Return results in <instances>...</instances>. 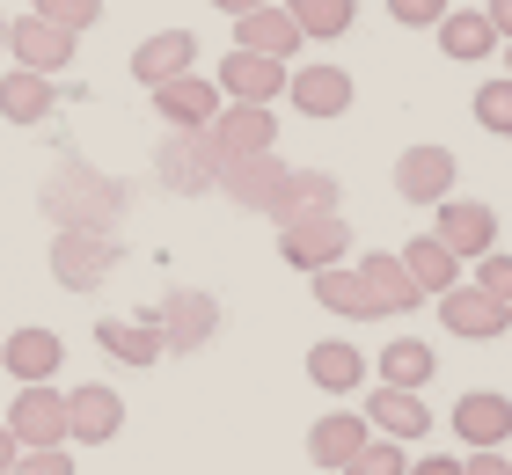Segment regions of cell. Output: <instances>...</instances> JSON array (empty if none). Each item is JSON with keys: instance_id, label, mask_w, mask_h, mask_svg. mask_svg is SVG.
Wrapping results in <instances>:
<instances>
[{"instance_id": "6da1fadb", "label": "cell", "mask_w": 512, "mask_h": 475, "mask_svg": "<svg viewBox=\"0 0 512 475\" xmlns=\"http://www.w3.org/2000/svg\"><path fill=\"white\" fill-rule=\"evenodd\" d=\"M344 249H352V227H344V212H308V220H286L278 227V256H286L293 271H322V264H344Z\"/></svg>"}, {"instance_id": "7a4b0ae2", "label": "cell", "mask_w": 512, "mask_h": 475, "mask_svg": "<svg viewBox=\"0 0 512 475\" xmlns=\"http://www.w3.org/2000/svg\"><path fill=\"white\" fill-rule=\"evenodd\" d=\"M154 176L169 190H183V198L220 190V147L205 132H169V139H161V154H154Z\"/></svg>"}, {"instance_id": "3957f363", "label": "cell", "mask_w": 512, "mask_h": 475, "mask_svg": "<svg viewBox=\"0 0 512 475\" xmlns=\"http://www.w3.org/2000/svg\"><path fill=\"white\" fill-rule=\"evenodd\" d=\"M110 264H118V242H110L103 227H59V242H52V271H59V285H74V293H96V285L110 278Z\"/></svg>"}, {"instance_id": "277c9868", "label": "cell", "mask_w": 512, "mask_h": 475, "mask_svg": "<svg viewBox=\"0 0 512 475\" xmlns=\"http://www.w3.org/2000/svg\"><path fill=\"white\" fill-rule=\"evenodd\" d=\"M205 139L220 147V161H249V154L278 147V117H271V103H220V117L205 125Z\"/></svg>"}, {"instance_id": "5b68a950", "label": "cell", "mask_w": 512, "mask_h": 475, "mask_svg": "<svg viewBox=\"0 0 512 475\" xmlns=\"http://www.w3.org/2000/svg\"><path fill=\"white\" fill-rule=\"evenodd\" d=\"M147 322L161 329V344H169V351H205V344H213V329H220V307H213V293H191V285H183V293H161V307Z\"/></svg>"}, {"instance_id": "8992f818", "label": "cell", "mask_w": 512, "mask_h": 475, "mask_svg": "<svg viewBox=\"0 0 512 475\" xmlns=\"http://www.w3.org/2000/svg\"><path fill=\"white\" fill-rule=\"evenodd\" d=\"M439 322H447V337H469V344H491L505 337V322H512V300L498 293H483V285H454V293H439Z\"/></svg>"}, {"instance_id": "52a82bcc", "label": "cell", "mask_w": 512, "mask_h": 475, "mask_svg": "<svg viewBox=\"0 0 512 475\" xmlns=\"http://www.w3.org/2000/svg\"><path fill=\"white\" fill-rule=\"evenodd\" d=\"M432 212H439L432 234L461 256V264H476V256H491V249H498V212L483 205V198H447V205H432Z\"/></svg>"}, {"instance_id": "ba28073f", "label": "cell", "mask_w": 512, "mask_h": 475, "mask_svg": "<svg viewBox=\"0 0 512 475\" xmlns=\"http://www.w3.org/2000/svg\"><path fill=\"white\" fill-rule=\"evenodd\" d=\"M8 432H15V446H66V395L52 380H30L8 402Z\"/></svg>"}, {"instance_id": "9c48e42d", "label": "cell", "mask_w": 512, "mask_h": 475, "mask_svg": "<svg viewBox=\"0 0 512 475\" xmlns=\"http://www.w3.org/2000/svg\"><path fill=\"white\" fill-rule=\"evenodd\" d=\"M125 432V395L103 388V380H88V388L66 395V439L74 446H110Z\"/></svg>"}, {"instance_id": "30bf717a", "label": "cell", "mask_w": 512, "mask_h": 475, "mask_svg": "<svg viewBox=\"0 0 512 475\" xmlns=\"http://www.w3.org/2000/svg\"><path fill=\"white\" fill-rule=\"evenodd\" d=\"M220 95H227V103H278V95H286V59H264V52H242V44H235V52H227L220 59Z\"/></svg>"}, {"instance_id": "8fae6325", "label": "cell", "mask_w": 512, "mask_h": 475, "mask_svg": "<svg viewBox=\"0 0 512 475\" xmlns=\"http://www.w3.org/2000/svg\"><path fill=\"white\" fill-rule=\"evenodd\" d=\"M454 176H461L454 147H403V161H395V190H403L410 205H447Z\"/></svg>"}, {"instance_id": "7c38bea8", "label": "cell", "mask_w": 512, "mask_h": 475, "mask_svg": "<svg viewBox=\"0 0 512 475\" xmlns=\"http://www.w3.org/2000/svg\"><path fill=\"white\" fill-rule=\"evenodd\" d=\"M220 81H205V74H176V81H161L154 88V117H169V132H205L220 117Z\"/></svg>"}, {"instance_id": "4fadbf2b", "label": "cell", "mask_w": 512, "mask_h": 475, "mask_svg": "<svg viewBox=\"0 0 512 475\" xmlns=\"http://www.w3.org/2000/svg\"><path fill=\"white\" fill-rule=\"evenodd\" d=\"M235 44H242V52H264V59H300L308 30L293 22V8H286V0H264V8L235 15Z\"/></svg>"}, {"instance_id": "5bb4252c", "label": "cell", "mask_w": 512, "mask_h": 475, "mask_svg": "<svg viewBox=\"0 0 512 475\" xmlns=\"http://www.w3.org/2000/svg\"><path fill=\"white\" fill-rule=\"evenodd\" d=\"M286 161H278V147L271 154H249V161H220V190L235 205H249V212H271L278 205V190H286Z\"/></svg>"}, {"instance_id": "9a60e30c", "label": "cell", "mask_w": 512, "mask_h": 475, "mask_svg": "<svg viewBox=\"0 0 512 475\" xmlns=\"http://www.w3.org/2000/svg\"><path fill=\"white\" fill-rule=\"evenodd\" d=\"M8 52L30 74H59V66H74V30H59L44 15H22V22H8Z\"/></svg>"}, {"instance_id": "2e32d148", "label": "cell", "mask_w": 512, "mask_h": 475, "mask_svg": "<svg viewBox=\"0 0 512 475\" xmlns=\"http://www.w3.org/2000/svg\"><path fill=\"white\" fill-rule=\"evenodd\" d=\"M315 300L330 307V315H344V322H381V315H388L359 264H322V271H315Z\"/></svg>"}, {"instance_id": "e0dca14e", "label": "cell", "mask_w": 512, "mask_h": 475, "mask_svg": "<svg viewBox=\"0 0 512 475\" xmlns=\"http://www.w3.org/2000/svg\"><path fill=\"white\" fill-rule=\"evenodd\" d=\"M286 95H293L300 117H344L352 110V74L330 66V59H315V66H300V74L286 81Z\"/></svg>"}, {"instance_id": "ac0fdd59", "label": "cell", "mask_w": 512, "mask_h": 475, "mask_svg": "<svg viewBox=\"0 0 512 475\" xmlns=\"http://www.w3.org/2000/svg\"><path fill=\"white\" fill-rule=\"evenodd\" d=\"M366 424H374V432L381 439H425L432 432V410H425V395H417V388H388V380H381V388L374 395H366Z\"/></svg>"}, {"instance_id": "d6986e66", "label": "cell", "mask_w": 512, "mask_h": 475, "mask_svg": "<svg viewBox=\"0 0 512 475\" xmlns=\"http://www.w3.org/2000/svg\"><path fill=\"white\" fill-rule=\"evenodd\" d=\"M454 439L461 446H505L512 439V402L498 388H469L454 402Z\"/></svg>"}, {"instance_id": "ffe728a7", "label": "cell", "mask_w": 512, "mask_h": 475, "mask_svg": "<svg viewBox=\"0 0 512 475\" xmlns=\"http://www.w3.org/2000/svg\"><path fill=\"white\" fill-rule=\"evenodd\" d=\"M191 59H198V37L191 30H154L132 52V81L139 88H161V81H176V74H191Z\"/></svg>"}, {"instance_id": "44dd1931", "label": "cell", "mask_w": 512, "mask_h": 475, "mask_svg": "<svg viewBox=\"0 0 512 475\" xmlns=\"http://www.w3.org/2000/svg\"><path fill=\"white\" fill-rule=\"evenodd\" d=\"M59 359H66V344H59V329H15V337H0V366H8L22 388H30V380H52L59 373Z\"/></svg>"}, {"instance_id": "7402d4cb", "label": "cell", "mask_w": 512, "mask_h": 475, "mask_svg": "<svg viewBox=\"0 0 512 475\" xmlns=\"http://www.w3.org/2000/svg\"><path fill=\"white\" fill-rule=\"evenodd\" d=\"M366 439H374L366 410H330V417L308 432V461H315V468H352V454H359Z\"/></svg>"}, {"instance_id": "603a6c76", "label": "cell", "mask_w": 512, "mask_h": 475, "mask_svg": "<svg viewBox=\"0 0 512 475\" xmlns=\"http://www.w3.org/2000/svg\"><path fill=\"white\" fill-rule=\"evenodd\" d=\"M308 380H315L322 395H352V388H366V351L344 344V337H322L308 351Z\"/></svg>"}, {"instance_id": "cb8c5ba5", "label": "cell", "mask_w": 512, "mask_h": 475, "mask_svg": "<svg viewBox=\"0 0 512 475\" xmlns=\"http://www.w3.org/2000/svg\"><path fill=\"white\" fill-rule=\"evenodd\" d=\"M308 212H337V176L330 169H293L286 190H278V205H271V220L286 227V220H308Z\"/></svg>"}, {"instance_id": "d4e9b609", "label": "cell", "mask_w": 512, "mask_h": 475, "mask_svg": "<svg viewBox=\"0 0 512 475\" xmlns=\"http://www.w3.org/2000/svg\"><path fill=\"white\" fill-rule=\"evenodd\" d=\"M403 264H410V278H417V293H425V300H439V293H454V285H461V256L439 242V234H417V242L403 249Z\"/></svg>"}, {"instance_id": "484cf974", "label": "cell", "mask_w": 512, "mask_h": 475, "mask_svg": "<svg viewBox=\"0 0 512 475\" xmlns=\"http://www.w3.org/2000/svg\"><path fill=\"white\" fill-rule=\"evenodd\" d=\"M52 74H30V66H15V74H0V117L8 125H37V117H52Z\"/></svg>"}, {"instance_id": "4316f807", "label": "cell", "mask_w": 512, "mask_h": 475, "mask_svg": "<svg viewBox=\"0 0 512 475\" xmlns=\"http://www.w3.org/2000/svg\"><path fill=\"white\" fill-rule=\"evenodd\" d=\"M439 52L447 59H491L498 52V30L483 8H447L439 15Z\"/></svg>"}, {"instance_id": "83f0119b", "label": "cell", "mask_w": 512, "mask_h": 475, "mask_svg": "<svg viewBox=\"0 0 512 475\" xmlns=\"http://www.w3.org/2000/svg\"><path fill=\"white\" fill-rule=\"evenodd\" d=\"M359 271H366V285L381 293V307H388V315H410V307L425 300V293H417V278H410V264H403V256H388V249L359 256Z\"/></svg>"}, {"instance_id": "f1b7e54d", "label": "cell", "mask_w": 512, "mask_h": 475, "mask_svg": "<svg viewBox=\"0 0 512 475\" xmlns=\"http://www.w3.org/2000/svg\"><path fill=\"white\" fill-rule=\"evenodd\" d=\"M59 190H74V205H59L66 227H110V212H118V190H110V183H96L88 169H66Z\"/></svg>"}, {"instance_id": "f546056e", "label": "cell", "mask_w": 512, "mask_h": 475, "mask_svg": "<svg viewBox=\"0 0 512 475\" xmlns=\"http://www.w3.org/2000/svg\"><path fill=\"white\" fill-rule=\"evenodd\" d=\"M96 344H103L118 366H154L161 351H169L154 322H96Z\"/></svg>"}, {"instance_id": "4dcf8cb0", "label": "cell", "mask_w": 512, "mask_h": 475, "mask_svg": "<svg viewBox=\"0 0 512 475\" xmlns=\"http://www.w3.org/2000/svg\"><path fill=\"white\" fill-rule=\"evenodd\" d=\"M286 8H293L300 30H308V44H330L359 22V0H286Z\"/></svg>"}, {"instance_id": "1f68e13d", "label": "cell", "mask_w": 512, "mask_h": 475, "mask_svg": "<svg viewBox=\"0 0 512 475\" xmlns=\"http://www.w3.org/2000/svg\"><path fill=\"white\" fill-rule=\"evenodd\" d=\"M432 344H417V337H395L388 351H381V380H388V388H425V380H432Z\"/></svg>"}, {"instance_id": "d6a6232c", "label": "cell", "mask_w": 512, "mask_h": 475, "mask_svg": "<svg viewBox=\"0 0 512 475\" xmlns=\"http://www.w3.org/2000/svg\"><path fill=\"white\" fill-rule=\"evenodd\" d=\"M344 475H410V454H403V439H366L359 446V454H352V468H344Z\"/></svg>"}, {"instance_id": "836d02e7", "label": "cell", "mask_w": 512, "mask_h": 475, "mask_svg": "<svg viewBox=\"0 0 512 475\" xmlns=\"http://www.w3.org/2000/svg\"><path fill=\"white\" fill-rule=\"evenodd\" d=\"M476 125H483V132H498V139H512V74L476 88Z\"/></svg>"}, {"instance_id": "e575fe53", "label": "cell", "mask_w": 512, "mask_h": 475, "mask_svg": "<svg viewBox=\"0 0 512 475\" xmlns=\"http://www.w3.org/2000/svg\"><path fill=\"white\" fill-rule=\"evenodd\" d=\"M30 15H44V22H59V30H96V22H103V0H37V8Z\"/></svg>"}, {"instance_id": "d590c367", "label": "cell", "mask_w": 512, "mask_h": 475, "mask_svg": "<svg viewBox=\"0 0 512 475\" xmlns=\"http://www.w3.org/2000/svg\"><path fill=\"white\" fill-rule=\"evenodd\" d=\"M15 475H74V454H66V446H22Z\"/></svg>"}, {"instance_id": "8d00e7d4", "label": "cell", "mask_w": 512, "mask_h": 475, "mask_svg": "<svg viewBox=\"0 0 512 475\" xmlns=\"http://www.w3.org/2000/svg\"><path fill=\"white\" fill-rule=\"evenodd\" d=\"M476 285H483V293H498V300H512V249L476 256Z\"/></svg>"}, {"instance_id": "74e56055", "label": "cell", "mask_w": 512, "mask_h": 475, "mask_svg": "<svg viewBox=\"0 0 512 475\" xmlns=\"http://www.w3.org/2000/svg\"><path fill=\"white\" fill-rule=\"evenodd\" d=\"M388 15L403 22V30H439V15H447V0H388Z\"/></svg>"}, {"instance_id": "f35d334b", "label": "cell", "mask_w": 512, "mask_h": 475, "mask_svg": "<svg viewBox=\"0 0 512 475\" xmlns=\"http://www.w3.org/2000/svg\"><path fill=\"white\" fill-rule=\"evenodd\" d=\"M461 475H512V461H505V446H469Z\"/></svg>"}, {"instance_id": "ab89813d", "label": "cell", "mask_w": 512, "mask_h": 475, "mask_svg": "<svg viewBox=\"0 0 512 475\" xmlns=\"http://www.w3.org/2000/svg\"><path fill=\"white\" fill-rule=\"evenodd\" d=\"M410 475H461L454 454H425V461H410Z\"/></svg>"}, {"instance_id": "60d3db41", "label": "cell", "mask_w": 512, "mask_h": 475, "mask_svg": "<svg viewBox=\"0 0 512 475\" xmlns=\"http://www.w3.org/2000/svg\"><path fill=\"white\" fill-rule=\"evenodd\" d=\"M483 15H491V30L512 44V0H483Z\"/></svg>"}, {"instance_id": "b9f144b4", "label": "cell", "mask_w": 512, "mask_h": 475, "mask_svg": "<svg viewBox=\"0 0 512 475\" xmlns=\"http://www.w3.org/2000/svg\"><path fill=\"white\" fill-rule=\"evenodd\" d=\"M15 461H22V446H15L8 424H0V475H15Z\"/></svg>"}, {"instance_id": "7bdbcfd3", "label": "cell", "mask_w": 512, "mask_h": 475, "mask_svg": "<svg viewBox=\"0 0 512 475\" xmlns=\"http://www.w3.org/2000/svg\"><path fill=\"white\" fill-rule=\"evenodd\" d=\"M220 15H249V8H264V0H213Z\"/></svg>"}, {"instance_id": "ee69618b", "label": "cell", "mask_w": 512, "mask_h": 475, "mask_svg": "<svg viewBox=\"0 0 512 475\" xmlns=\"http://www.w3.org/2000/svg\"><path fill=\"white\" fill-rule=\"evenodd\" d=\"M0 52H8V15H0Z\"/></svg>"}, {"instance_id": "f6af8a7d", "label": "cell", "mask_w": 512, "mask_h": 475, "mask_svg": "<svg viewBox=\"0 0 512 475\" xmlns=\"http://www.w3.org/2000/svg\"><path fill=\"white\" fill-rule=\"evenodd\" d=\"M505 74H512V44H505Z\"/></svg>"}]
</instances>
